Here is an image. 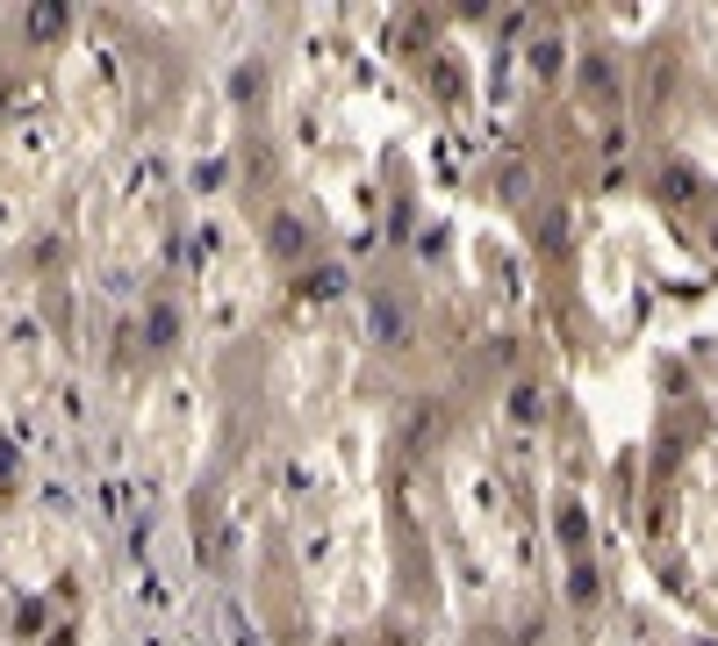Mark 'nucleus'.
<instances>
[{"mask_svg":"<svg viewBox=\"0 0 718 646\" xmlns=\"http://www.w3.org/2000/svg\"><path fill=\"white\" fill-rule=\"evenodd\" d=\"M367 323H374L381 345H403V309L388 302V295H374V309H367Z\"/></svg>","mask_w":718,"mask_h":646,"instance_id":"1","label":"nucleus"},{"mask_svg":"<svg viewBox=\"0 0 718 646\" xmlns=\"http://www.w3.org/2000/svg\"><path fill=\"white\" fill-rule=\"evenodd\" d=\"M345 288V266H324V273H309V295L324 302V295H338Z\"/></svg>","mask_w":718,"mask_h":646,"instance_id":"2","label":"nucleus"},{"mask_svg":"<svg viewBox=\"0 0 718 646\" xmlns=\"http://www.w3.org/2000/svg\"><path fill=\"white\" fill-rule=\"evenodd\" d=\"M274 252H302V223H295V216L274 223Z\"/></svg>","mask_w":718,"mask_h":646,"instance_id":"3","label":"nucleus"},{"mask_svg":"<svg viewBox=\"0 0 718 646\" xmlns=\"http://www.w3.org/2000/svg\"><path fill=\"white\" fill-rule=\"evenodd\" d=\"M172 331H180V316H172V309H152V345H172Z\"/></svg>","mask_w":718,"mask_h":646,"instance_id":"4","label":"nucleus"}]
</instances>
